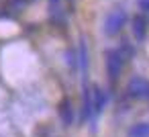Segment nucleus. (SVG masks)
<instances>
[{"instance_id":"obj_6","label":"nucleus","mask_w":149,"mask_h":137,"mask_svg":"<svg viewBox=\"0 0 149 137\" xmlns=\"http://www.w3.org/2000/svg\"><path fill=\"white\" fill-rule=\"evenodd\" d=\"M90 117H94V110H92V90L86 86V88H84V108H82V121L86 123Z\"/></svg>"},{"instance_id":"obj_8","label":"nucleus","mask_w":149,"mask_h":137,"mask_svg":"<svg viewBox=\"0 0 149 137\" xmlns=\"http://www.w3.org/2000/svg\"><path fill=\"white\" fill-rule=\"evenodd\" d=\"M129 137H149V123H139L129 131Z\"/></svg>"},{"instance_id":"obj_3","label":"nucleus","mask_w":149,"mask_h":137,"mask_svg":"<svg viewBox=\"0 0 149 137\" xmlns=\"http://www.w3.org/2000/svg\"><path fill=\"white\" fill-rule=\"evenodd\" d=\"M123 55L118 49H108L106 51V68H108V78L110 80H116L120 76V70H123Z\"/></svg>"},{"instance_id":"obj_5","label":"nucleus","mask_w":149,"mask_h":137,"mask_svg":"<svg viewBox=\"0 0 149 137\" xmlns=\"http://www.w3.org/2000/svg\"><path fill=\"white\" fill-rule=\"evenodd\" d=\"M59 117H61L63 125H72L74 123V108H72V102L68 98H63L61 104H59Z\"/></svg>"},{"instance_id":"obj_10","label":"nucleus","mask_w":149,"mask_h":137,"mask_svg":"<svg viewBox=\"0 0 149 137\" xmlns=\"http://www.w3.org/2000/svg\"><path fill=\"white\" fill-rule=\"evenodd\" d=\"M137 4H139V8H141V10L149 13V0H137Z\"/></svg>"},{"instance_id":"obj_2","label":"nucleus","mask_w":149,"mask_h":137,"mask_svg":"<svg viewBox=\"0 0 149 137\" xmlns=\"http://www.w3.org/2000/svg\"><path fill=\"white\" fill-rule=\"evenodd\" d=\"M127 92H129L131 98H137V100L149 98V80L143 78V76L131 78V82H129V86H127Z\"/></svg>"},{"instance_id":"obj_4","label":"nucleus","mask_w":149,"mask_h":137,"mask_svg":"<svg viewBox=\"0 0 149 137\" xmlns=\"http://www.w3.org/2000/svg\"><path fill=\"white\" fill-rule=\"evenodd\" d=\"M104 104H106V94H104V90L98 88V86H94V90H92V110H94V115H98V113L104 108Z\"/></svg>"},{"instance_id":"obj_7","label":"nucleus","mask_w":149,"mask_h":137,"mask_svg":"<svg viewBox=\"0 0 149 137\" xmlns=\"http://www.w3.org/2000/svg\"><path fill=\"white\" fill-rule=\"evenodd\" d=\"M133 35L137 37V41H143V39H145V35H147V27H145L143 17H135V19H133Z\"/></svg>"},{"instance_id":"obj_1","label":"nucleus","mask_w":149,"mask_h":137,"mask_svg":"<svg viewBox=\"0 0 149 137\" xmlns=\"http://www.w3.org/2000/svg\"><path fill=\"white\" fill-rule=\"evenodd\" d=\"M127 19H129V17H127L125 10H120V8H118V10H112V13L106 17V21H104V33L110 35V37L116 35V33H120L123 27L127 25Z\"/></svg>"},{"instance_id":"obj_9","label":"nucleus","mask_w":149,"mask_h":137,"mask_svg":"<svg viewBox=\"0 0 149 137\" xmlns=\"http://www.w3.org/2000/svg\"><path fill=\"white\" fill-rule=\"evenodd\" d=\"M78 64H80L82 74H86V68H88V49H86V41L84 39L80 41V59H78Z\"/></svg>"}]
</instances>
